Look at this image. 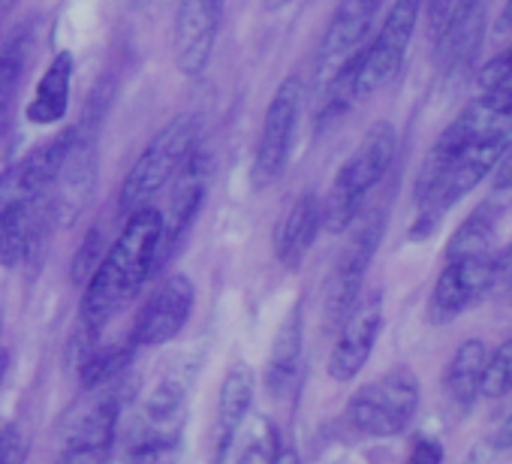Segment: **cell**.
<instances>
[{"label":"cell","instance_id":"2e32d148","mask_svg":"<svg viewBox=\"0 0 512 464\" xmlns=\"http://www.w3.org/2000/svg\"><path fill=\"white\" fill-rule=\"evenodd\" d=\"M118 428V401L103 398L97 401L70 431L64 440L61 464H106Z\"/></svg>","mask_w":512,"mask_h":464},{"label":"cell","instance_id":"4dcf8cb0","mask_svg":"<svg viewBox=\"0 0 512 464\" xmlns=\"http://www.w3.org/2000/svg\"><path fill=\"white\" fill-rule=\"evenodd\" d=\"M491 187H494V193L512 196V136L506 139V145L491 169Z\"/></svg>","mask_w":512,"mask_h":464},{"label":"cell","instance_id":"6da1fadb","mask_svg":"<svg viewBox=\"0 0 512 464\" xmlns=\"http://www.w3.org/2000/svg\"><path fill=\"white\" fill-rule=\"evenodd\" d=\"M163 211L142 205L127 214L118 239L106 248L100 266L85 284L79 326L103 332V326L142 290V284L160 269Z\"/></svg>","mask_w":512,"mask_h":464},{"label":"cell","instance_id":"d4e9b609","mask_svg":"<svg viewBox=\"0 0 512 464\" xmlns=\"http://www.w3.org/2000/svg\"><path fill=\"white\" fill-rule=\"evenodd\" d=\"M281 434L269 419H256L247 431V443L238 455V464H275L281 452Z\"/></svg>","mask_w":512,"mask_h":464},{"label":"cell","instance_id":"9c48e42d","mask_svg":"<svg viewBox=\"0 0 512 464\" xmlns=\"http://www.w3.org/2000/svg\"><path fill=\"white\" fill-rule=\"evenodd\" d=\"M73 142V127L61 130L52 142L34 148L28 157L13 163L0 175V208H37L46 205L49 187L67 157Z\"/></svg>","mask_w":512,"mask_h":464},{"label":"cell","instance_id":"4316f807","mask_svg":"<svg viewBox=\"0 0 512 464\" xmlns=\"http://www.w3.org/2000/svg\"><path fill=\"white\" fill-rule=\"evenodd\" d=\"M476 82H479L482 94H506V97H512V49L491 58L479 70Z\"/></svg>","mask_w":512,"mask_h":464},{"label":"cell","instance_id":"cb8c5ba5","mask_svg":"<svg viewBox=\"0 0 512 464\" xmlns=\"http://www.w3.org/2000/svg\"><path fill=\"white\" fill-rule=\"evenodd\" d=\"M181 455V431H148L136 440L130 464H175Z\"/></svg>","mask_w":512,"mask_h":464},{"label":"cell","instance_id":"1f68e13d","mask_svg":"<svg viewBox=\"0 0 512 464\" xmlns=\"http://www.w3.org/2000/svg\"><path fill=\"white\" fill-rule=\"evenodd\" d=\"M500 449H512V410L500 422V428L494 431V440H491V452H500Z\"/></svg>","mask_w":512,"mask_h":464},{"label":"cell","instance_id":"5b68a950","mask_svg":"<svg viewBox=\"0 0 512 464\" xmlns=\"http://www.w3.org/2000/svg\"><path fill=\"white\" fill-rule=\"evenodd\" d=\"M419 380L410 368H392L356 389L347 404L350 425L365 437H398L419 410Z\"/></svg>","mask_w":512,"mask_h":464},{"label":"cell","instance_id":"9a60e30c","mask_svg":"<svg viewBox=\"0 0 512 464\" xmlns=\"http://www.w3.org/2000/svg\"><path fill=\"white\" fill-rule=\"evenodd\" d=\"M320 229H323L320 196L314 190H305L290 205V211L284 214V220L278 223V232H275V254L287 272H296L305 263L308 251L314 248V242L320 236Z\"/></svg>","mask_w":512,"mask_h":464},{"label":"cell","instance_id":"52a82bcc","mask_svg":"<svg viewBox=\"0 0 512 464\" xmlns=\"http://www.w3.org/2000/svg\"><path fill=\"white\" fill-rule=\"evenodd\" d=\"M425 0H395L389 7L377 37L362 49L356 67V100H365L386 88L404 67L407 49L413 43Z\"/></svg>","mask_w":512,"mask_h":464},{"label":"cell","instance_id":"7a4b0ae2","mask_svg":"<svg viewBox=\"0 0 512 464\" xmlns=\"http://www.w3.org/2000/svg\"><path fill=\"white\" fill-rule=\"evenodd\" d=\"M398 151V133L389 121H377L368 127L356 151L344 160V166L335 172L332 187L323 205V229L332 236L347 232L356 217L362 214L368 196L380 187V181L389 175Z\"/></svg>","mask_w":512,"mask_h":464},{"label":"cell","instance_id":"ffe728a7","mask_svg":"<svg viewBox=\"0 0 512 464\" xmlns=\"http://www.w3.org/2000/svg\"><path fill=\"white\" fill-rule=\"evenodd\" d=\"M488 347L482 338H467L455 347L452 359L443 371V392L446 398L464 413L482 395V371H485Z\"/></svg>","mask_w":512,"mask_h":464},{"label":"cell","instance_id":"3957f363","mask_svg":"<svg viewBox=\"0 0 512 464\" xmlns=\"http://www.w3.org/2000/svg\"><path fill=\"white\" fill-rule=\"evenodd\" d=\"M196 142H199L196 115H178L166 127H160L121 184V193H118L121 214L151 205V199L169 184V178H175V172L181 169L187 154L196 148Z\"/></svg>","mask_w":512,"mask_h":464},{"label":"cell","instance_id":"5bb4252c","mask_svg":"<svg viewBox=\"0 0 512 464\" xmlns=\"http://www.w3.org/2000/svg\"><path fill=\"white\" fill-rule=\"evenodd\" d=\"M386 0H341L320 43V82L329 79L344 58L365 46V37Z\"/></svg>","mask_w":512,"mask_h":464},{"label":"cell","instance_id":"d590c367","mask_svg":"<svg viewBox=\"0 0 512 464\" xmlns=\"http://www.w3.org/2000/svg\"><path fill=\"white\" fill-rule=\"evenodd\" d=\"M4 377H7V356L0 353V386H4Z\"/></svg>","mask_w":512,"mask_h":464},{"label":"cell","instance_id":"f1b7e54d","mask_svg":"<svg viewBox=\"0 0 512 464\" xmlns=\"http://www.w3.org/2000/svg\"><path fill=\"white\" fill-rule=\"evenodd\" d=\"M482 7V0H428V19L437 34H443L461 13Z\"/></svg>","mask_w":512,"mask_h":464},{"label":"cell","instance_id":"603a6c76","mask_svg":"<svg viewBox=\"0 0 512 464\" xmlns=\"http://www.w3.org/2000/svg\"><path fill=\"white\" fill-rule=\"evenodd\" d=\"M133 350H136L133 341H127V344H112V347H97V350L85 359V365L79 368L82 383L91 389V386H100V383L115 380L121 371H127V365H130V359H133Z\"/></svg>","mask_w":512,"mask_h":464},{"label":"cell","instance_id":"4fadbf2b","mask_svg":"<svg viewBox=\"0 0 512 464\" xmlns=\"http://www.w3.org/2000/svg\"><path fill=\"white\" fill-rule=\"evenodd\" d=\"M211 181V154L202 151L199 145L187 154L181 169L172 178V199H169V214H163V239H160V266L163 260L178 248V242L187 236L193 226L205 190Z\"/></svg>","mask_w":512,"mask_h":464},{"label":"cell","instance_id":"ac0fdd59","mask_svg":"<svg viewBox=\"0 0 512 464\" xmlns=\"http://www.w3.org/2000/svg\"><path fill=\"white\" fill-rule=\"evenodd\" d=\"M256 392V377L247 365L229 368L223 386H220V404H217V434H214V464H223L232 440L238 437L244 416L250 413Z\"/></svg>","mask_w":512,"mask_h":464},{"label":"cell","instance_id":"484cf974","mask_svg":"<svg viewBox=\"0 0 512 464\" xmlns=\"http://www.w3.org/2000/svg\"><path fill=\"white\" fill-rule=\"evenodd\" d=\"M512 392V338H506L497 350L488 353L482 371V395L506 398Z\"/></svg>","mask_w":512,"mask_h":464},{"label":"cell","instance_id":"8fae6325","mask_svg":"<svg viewBox=\"0 0 512 464\" xmlns=\"http://www.w3.org/2000/svg\"><path fill=\"white\" fill-rule=\"evenodd\" d=\"M223 4L226 0H178L172 55H175V67L181 76L196 79L205 73L217 46Z\"/></svg>","mask_w":512,"mask_h":464},{"label":"cell","instance_id":"44dd1931","mask_svg":"<svg viewBox=\"0 0 512 464\" xmlns=\"http://www.w3.org/2000/svg\"><path fill=\"white\" fill-rule=\"evenodd\" d=\"M190 380L178 371L166 374L154 392L145 401V425L148 431H181V416H184V398H187Z\"/></svg>","mask_w":512,"mask_h":464},{"label":"cell","instance_id":"e0dca14e","mask_svg":"<svg viewBox=\"0 0 512 464\" xmlns=\"http://www.w3.org/2000/svg\"><path fill=\"white\" fill-rule=\"evenodd\" d=\"M73 76H76V55L70 49H61L49 67L43 70V76L37 79L34 97L25 109V118L37 127H52L61 124L70 112V88H73Z\"/></svg>","mask_w":512,"mask_h":464},{"label":"cell","instance_id":"f546056e","mask_svg":"<svg viewBox=\"0 0 512 464\" xmlns=\"http://www.w3.org/2000/svg\"><path fill=\"white\" fill-rule=\"evenodd\" d=\"M443 458H446L443 443L434 434H419V437H413L404 464H443Z\"/></svg>","mask_w":512,"mask_h":464},{"label":"cell","instance_id":"8992f818","mask_svg":"<svg viewBox=\"0 0 512 464\" xmlns=\"http://www.w3.org/2000/svg\"><path fill=\"white\" fill-rule=\"evenodd\" d=\"M302 109H305V82L299 73H293L278 85L263 115L260 139H256V154H253L256 187H269L272 181L284 175L290 154H293L296 130L302 121Z\"/></svg>","mask_w":512,"mask_h":464},{"label":"cell","instance_id":"836d02e7","mask_svg":"<svg viewBox=\"0 0 512 464\" xmlns=\"http://www.w3.org/2000/svg\"><path fill=\"white\" fill-rule=\"evenodd\" d=\"M275 464H299V452L296 449H281Z\"/></svg>","mask_w":512,"mask_h":464},{"label":"cell","instance_id":"277c9868","mask_svg":"<svg viewBox=\"0 0 512 464\" xmlns=\"http://www.w3.org/2000/svg\"><path fill=\"white\" fill-rule=\"evenodd\" d=\"M350 239L341 248L323 290V323L326 329H338L341 320L350 314V308L362 296L365 275L374 263V254L383 242V229H386V208H374L365 217L359 214L356 223L350 226Z\"/></svg>","mask_w":512,"mask_h":464},{"label":"cell","instance_id":"d6a6232c","mask_svg":"<svg viewBox=\"0 0 512 464\" xmlns=\"http://www.w3.org/2000/svg\"><path fill=\"white\" fill-rule=\"evenodd\" d=\"M497 34L500 37H506V34H512V0H506L503 4V10H500V16H497Z\"/></svg>","mask_w":512,"mask_h":464},{"label":"cell","instance_id":"30bf717a","mask_svg":"<svg viewBox=\"0 0 512 464\" xmlns=\"http://www.w3.org/2000/svg\"><path fill=\"white\" fill-rule=\"evenodd\" d=\"M383 332V293L374 290L359 296L350 314L338 326L335 347L329 353V377L335 383H350L368 365L374 344Z\"/></svg>","mask_w":512,"mask_h":464},{"label":"cell","instance_id":"83f0119b","mask_svg":"<svg viewBox=\"0 0 512 464\" xmlns=\"http://www.w3.org/2000/svg\"><path fill=\"white\" fill-rule=\"evenodd\" d=\"M103 254H106L103 236H100V229L94 226V229L88 232V236H85V242H82L76 260H73V284H88V278H91L94 269L100 266Z\"/></svg>","mask_w":512,"mask_h":464},{"label":"cell","instance_id":"e575fe53","mask_svg":"<svg viewBox=\"0 0 512 464\" xmlns=\"http://www.w3.org/2000/svg\"><path fill=\"white\" fill-rule=\"evenodd\" d=\"M293 0H263V7H266V13H281L284 7H290Z\"/></svg>","mask_w":512,"mask_h":464},{"label":"cell","instance_id":"d6986e66","mask_svg":"<svg viewBox=\"0 0 512 464\" xmlns=\"http://www.w3.org/2000/svg\"><path fill=\"white\" fill-rule=\"evenodd\" d=\"M302 347H305V314H302V305H296L284 317L272 341V353L266 365V389L272 392V398H284L287 389L293 386L299 365H302Z\"/></svg>","mask_w":512,"mask_h":464},{"label":"cell","instance_id":"7402d4cb","mask_svg":"<svg viewBox=\"0 0 512 464\" xmlns=\"http://www.w3.org/2000/svg\"><path fill=\"white\" fill-rule=\"evenodd\" d=\"M25 61H28V31H16L7 46L0 49V130L7 127L22 73H25Z\"/></svg>","mask_w":512,"mask_h":464},{"label":"cell","instance_id":"7c38bea8","mask_svg":"<svg viewBox=\"0 0 512 464\" xmlns=\"http://www.w3.org/2000/svg\"><path fill=\"white\" fill-rule=\"evenodd\" d=\"M196 302V287L187 275H169L154 296L145 302V308L139 311L130 341L136 347H163L172 338H178V332L184 329V323L190 320Z\"/></svg>","mask_w":512,"mask_h":464},{"label":"cell","instance_id":"ba28073f","mask_svg":"<svg viewBox=\"0 0 512 464\" xmlns=\"http://www.w3.org/2000/svg\"><path fill=\"white\" fill-rule=\"evenodd\" d=\"M494 287H497L494 251L446 254L428 299V320L434 326H446L458 320L464 311L476 308Z\"/></svg>","mask_w":512,"mask_h":464}]
</instances>
